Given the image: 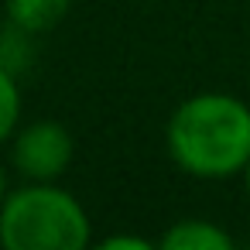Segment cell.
<instances>
[{"mask_svg":"<svg viewBox=\"0 0 250 250\" xmlns=\"http://www.w3.org/2000/svg\"><path fill=\"white\" fill-rule=\"evenodd\" d=\"M18 120H21V89L14 72L0 62V141H11L18 134Z\"/></svg>","mask_w":250,"mask_h":250,"instance_id":"6","label":"cell"},{"mask_svg":"<svg viewBox=\"0 0 250 250\" xmlns=\"http://www.w3.org/2000/svg\"><path fill=\"white\" fill-rule=\"evenodd\" d=\"M69 11V0H7V21L24 31V35H38L55 28Z\"/></svg>","mask_w":250,"mask_h":250,"instance_id":"5","label":"cell"},{"mask_svg":"<svg viewBox=\"0 0 250 250\" xmlns=\"http://www.w3.org/2000/svg\"><path fill=\"white\" fill-rule=\"evenodd\" d=\"M4 199H7V182H4V171H0V206H4Z\"/></svg>","mask_w":250,"mask_h":250,"instance_id":"8","label":"cell"},{"mask_svg":"<svg viewBox=\"0 0 250 250\" xmlns=\"http://www.w3.org/2000/svg\"><path fill=\"white\" fill-rule=\"evenodd\" d=\"M89 243V212L55 182L21 185L0 206V247L7 250H83Z\"/></svg>","mask_w":250,"mask_h":250,"instance_id":"2","label":"cell"},{"mask_svg":"<svg viewBox=\"0 0 250 250\" xmlns=\"http://www.w3.org/2000/svg\"><path fill=\"white\" fill-rule=\"evenodd\" d=\"M165 250H233V236L209 219H178L165 236Z\"/></svg>","mask_w":250,"mask_h":250,"instance_id":"4","label":"cell"},{"mask_svg":"<svg viewBox=\"0 0 250 250\" xmlns=\"http://www.w3.org/2000/svg\"><path fill=\"white\" fill-rule=\"evenodd\" d=\"M243 185H247V195H250V161H247V168H243Z\"/></svg>","mask_w":250,"mask_h":250,"instance_id":"9","label":"cell"},{"mask_svg":"<svg viewBox=\"0 0 250 250\" xmlns=\"http://www.w3.org/2000/svg\"><path fill=\"white\" fill-rule=\"evenodd\" d=\"M100 247L103 250H151L154 243L144 236H134V233H117V236H106Z\"/></svg>","mask_w":250,"mask_h":250,"instance_id":"7","label":"cell"},{"mask_svg":"<svg viewBox=\"0 0 250 250\" xmlns=\"http://www.w3.org/2000/svg\"><path fill=\"white\" fill-rule=\"evenodd\" d=\"M171 161L202 182L243 175L250 161V106L229 93H195L168 120Z\"/></svg>","mask_w":250,"mask_h":250,"instance_id":"1","label":"cell"},{"mask_svg":"<svg viewBox=\"0 0 250 250\" xmlns=\"http://www.w3.org/2000/svg\"><path fill=\"white\" fill-rule=\"evenodd\" d=\"M11 141V161L28 182H55L76 158V141L59 120H35Z\"/></svg>","mask_w":250,"mask_h":250,"instance_id":"3","label":"cell"}]
</instances>
